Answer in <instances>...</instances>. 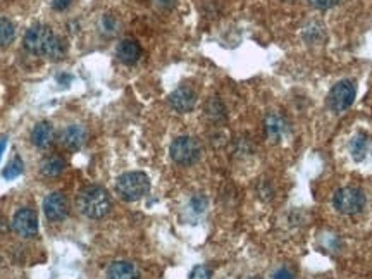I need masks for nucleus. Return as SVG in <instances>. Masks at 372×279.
<instances>
[{
	"instance_id": "4be33fe9",
	"label": "nucleus",
	"mask_w": 372,
	"mask_h": 279,
	"mask_svg": "<svg viewBox=\"0 0 372 279\" xmlns=\"http://www.w3.org/2000/svg\"><path fill=\"white\" fill-rule=\"evenodd\" d=\"M272 279H295V278H293V274H291L288 269H281V271H278V273L275 274V278H272Z\"/></svg>"
},
{
	"instance_id": "5701e85b",
	"label": "nucleus",
	"mask_w": 372,
	"mask_h": 279,
	"mask_svg": "<svg viewBox=\"0 0 372 279\" xmlns=\"http://www.w3.org/2000/svg\"><path fill=\"white\" fill-rule=\"evenodd\" d=\"M6 146H7V138H2L0 140V159H2V153L3 150H6Z\"/></svg>"
},
{
	"instance_id": "9b49d317",
	"label": "nucleus",
	"mask_w": 372,
	"mask_h": 279,
	"mask_svg": "<svg viewBox=\"0 0 372 279\" xmlns=\"http://www.w3.org/2000/svg\"><path fill=\"white\" fill-rule=\"evenodd\" d=\"M115 55H118L119 61L126 66L136 64L142 57V47L136 40H131V38H126L121 44L118 45V50H115Z\"/></svg>"
},
{
	"instance_id": "1a4fd4ad",
	"label": "nucleus",
	"mask_w": 372,
	"mask_h": 279,
	"mask_svg": "<svg viewBox=\"0 0 372 279\" xmlns=\"http://www.w3.org/2000/svg\"><path fill=\"white\" fill-rule=\"evenodd\" d=\"M169 104L178 113H189L196 104V93L189 86H180V88H176L169 95Z\"/></svg>"
},
{
	"instance_id": "423d86ee",
	"label": "nucleus",
	"mask_w": 372,
	"mask_h": 279,
	"mask_svg": "<svg viewBox=\"0 0 372 279\" xmlns=\"http://www.w3.org/2000/svg\"><path fill=\"white\" fill-rule=\"evenodd\" d=\"M357 95V88L350 79H342L331 88L328 95V106L333 113L342 114L353 104Z\"/></svg>"
},
{
	"instance_id": "393cba45",
	"label": "nucleus",
	"mask_w": 372,
	"mask_h": 279,
	"mask_svg": "<svg viewBox=\"0 0 372 279\" xmlns=\"http://www.w3.org/2000/svg\"><path fill=\"white\" fill-rule=\"evenodd\" d=\"M250 279H261V278H257V276H255V278H250Z\"/></svg>"
},
{
	"instance_id": "a211bd4d",
	"label": "nucleus",
	"mask_w": 372,
	"mask_h": 279,
	"mask_svg": "<svg viewBox=\"0 0 372 279\" xmlns=\"http://www.w3.org/2000/svg\"><path fill=\"white\" fill-rule=\"evenodd\" d=\"M268 133L269 137L278 140L281 138V135L284 133V130H286V123H284L283 119H281L279 116H269L268 117Z\"/></svg>"
},
{
	"instance_id": "2eb2a0df",
	"label": "nucleus",
	"mask_w": 372,
	"mask_h": 279,
	"mask_svg": "<svg viewBox=\"0 0 372 279\" xmlns=\"http://www.w3.org/2000/svg\"><path fill=\"white\" fill-rule=\"evenodd\" d=\"M66 169V162L61 157H47V159L41 162V173L48 177H55L59 174H62V171Z\"/></svg>"
},
{
	"instance_id": "f3484780",
	"label": "nucleus",
	"mask_w": 372,
	"mask_h": 279,
	"mask_svg": "<svg viewBox=\"0 0 372 279\" xmlns=\"http://www.w3.org/2000/svg\"><path fill=\"white\" fill-rule=\"evenodd\" d=\"M23 171H24V164H23V160H21V157H14L12 160H10L9 164H7V167L6 169H3V173H2V176L6 177V180H16L17 176H21V174H23Z\"/></svg>"
},
{
	"instance_id": "f03ea898",
	"label": "nucleus",
	"mask_w": 372,
	"mask_h": 279,
	"mask_svg": "<svg viewBox=\"0 0 372 279\" xmlns=\"http://www.w3.org/2000/svg\"><path fill=\"white\" fill-rule=\"evenodd\" d=\"M76 205H78L80 212L85 214L90 219H102L109 214L112 207L111 197H109L107 190L102 186H85L80 190L78 197H76Z\"/></svg>"
},
{
	"instance_id": "f8f14e48",
	"label": "nucleus",
	"mask_w": 372,
	"mask_h": 279,
	"mask_svg": "<svg viewBox=\"0 0 372 279\" xmlns=\"http://www.w3.org/2000/svg\"><path fill=\"white\" fill-rule=\"evenodd\" d=\"M86 138H89V133H86L85 128L80 126V124H71V126H68L61 133L62 143L71 150L82 148L86 143Z\"/></svg>"
},
{
	"instance_id": "0eeeda50",
	"label": "nucleus",
	"mask_w": 372,
	"mask_h": 279,
	"mask_svg": "<svg viewBox=\"0 0 372 279\" xmlns=\"http://www.w3.org/2000/svg\"><path fill=\"white\" fill-rule=\"evenodd\" d=\"M12 229L21 238H33L38 235V229H40L38 214L31 209H21L14 214Z\"/></svg>"
},
{
	"instance_id": "6ab92c4d",
	"label": "nucleus",
	"mask_w": 372,
	"mask_h": 279,
	"mask_svg": "<svg viewBox=\"0 0 372 279\" xmlns=\"http://www.w3.org/2000/svg\"><path fill=\"white\" fill-rule=\"evenodd\" d=\"M189 279H210V271L205 266H196L193 267Z\"/></svg>"
},
{
	"instance_id": "6e6552de",
	"label": "nucleus",
	"mask_w": 372,
	"mask_h": 279,
	"mask_svg": "<svg viewBox=\"0 0 372 279\" xmlns=\"http://www.w3.org/2000/svg\"><path fill=\"white\" fill-rule=\"evenodd\" d=\"M44 212L48 221H62L68 215V200H66L64 195L59 193V191L48 193L44 200Z\"/></svg>"
},
{
	"instance_id": "f257e3e1",
	"label": "nucleus",
	"mask_w": 372,
	"mask_h": 279,
	"mask_svg": "<svg viewBox=\"0 0 372 279\" xmlns=\"http://www.w3.org/2000/svg\"><path fill=\"white\" fill-rule=\"evenodd\" d=\"M24 48L33 55H41L48 59H59L64 54V44L61 38L47 26L30 28L24 35Z\"/></svg>"
},
{
	"instance_id": "dca6fc26",
	"label": "nucleus",
	"mask_w": 372,
	"mask_h": 279,
	"mask_svg": "<svg viewBox=\"0 0 372 279\" xmlns=\"http://www.w3.org/2000/svg\"><path fill=\"white\" fill-rule=\"evenodd\" d=\"M16 38V26L7 17H0V47H7Z\"/></svg>"
},
{
	"instance_id": "39448f33",
	"label": "nucleus",
	"mask_w": 372,
	"mask_h": 279,
	"mask_svg": "<svg viewBox=\"0 0 372 279\" xmlns=\"http://www.w3.org/2000/svg\"><path fill=\"white\" fill-rule=\"evenodd\" d=\"M171 159L180 166H192L202 155L198 140L192 137H180L171 143Z\"/></svg>"
},
{
	"instance_id": "aec40b11",
	"label": "nucleus",
	"mask_w": 372,
	"mask_h": 279,
	"mask_svg": "<svg viewBox=\"0 0 372 279\" xmlns=\"http://www.w3.org/2000/svg\"><path fill=\"white\" fill-rule=\"evenodd\" d=\"M308 2L314 7H317V9H331V7L338 6L342 0H308Z\"/></svg>"
},
{
	"instance_id": "9d476101",
	"label": "nucleus",
	"mask_w": 372,
	"mask_h": 279,
	"mask_svg": "<svg viewBox=\"0 0 372 279\" xmlns=\"http://www.w3.org/2000/svg\"><path fill=\"white\" fill-rule=\"evenodd\" d=\"M350 153L353 160L364 162L372 157V137L367 133H357L350 142Z\"/></svg>"
},
{
	"instance_id": "20e7f679",
	"label": "nucleus",
	"mask_w": 372,
	"mask_h": 279,
	"mask_svg": "<svg viewBox=\"0 0 372 279\" xmlns=\"http://www.w3.org/2000/svg\"><path fill=\"white\" fill-rule=\"evenodd\" d=\"M333 205H335V209L340 214L355 215L359 214L364 209V205H366V195H364V191H360L359 188H340L335 193V197H333Z\"/></svg>"
},
{
	"instance_id": "ddd939ff",
	"label": "nucleus",
	"mask_w": 372,
	"mask_h": 279,
	"mask_svg": "<svg viewBox=\"0 0 372 279\" xmlns=\"http://www.w3.org/2000/svg\"><path fill=\"white\" fill-rule=\"evenodd\" d=\"M138 269L135 264L126 262V260H118L112 262L107 267V279H138Z\"/></svg>"
},
{
	"instance_id": "7ed1b4c3",
	"label": "nucleus",
	"mask_w": 372,
	"mask_h": 279,
	"mask_svg": "<svg viewBox=\"0 0 372 279\" xmlns=\"http://www.w3.org/2000/svg\"><path fill=\"white\" fill-rule=\"evenodd\" d=\"M115 191L126 202H136L150 191V180L145 173L133 171L122 174L115 183Z\"/></svg>"
},
{
	"instance_id": "4468645a",
	"label": "nucleus",
	"mask_w": 372,
	"mask_h": 279,
	"mask_svg": "<svg viewBox=\"0 0 372 279\" xmlns=\"http://www.w3.org/2000/svg\"><path fill=\"white\" fill-rule=\"evenodd\" d=\"M52 138H54V128L48 121H41L31 131V142L38 148H45V146L50 145Z\"/></svg>"
},
{
	"instance_id": "412c9836",
	"label": "nucleus",
	"mask_w": 372,
	"mask_h": 279,
	"mask_svg": "<svg viewBox=\"0 0 372 279\" xmlns=\"http://www.w3.org/2000/svg\"><path fill=\"white\" fill-rule=\"evenodd\" d=\"M73 0H50L52 7H54L55 10H66L69 6H71Z\"/></svg>"
},
{
	"instance_id": "b1692460",
	"label": "nucleus",
	"mask_w": 372,
	"mask_h": 279,
	"mask_svg": "<svg viewBox=\"0 0 372 279\" xmlns=\"http://www.w3.org/2000/svg\"><path fill=\"white\" fill-rule=\"evenodd\" d=\"M160 3H164V6H173L174 0H159Z\"/></svg>"
}]
</instances>
